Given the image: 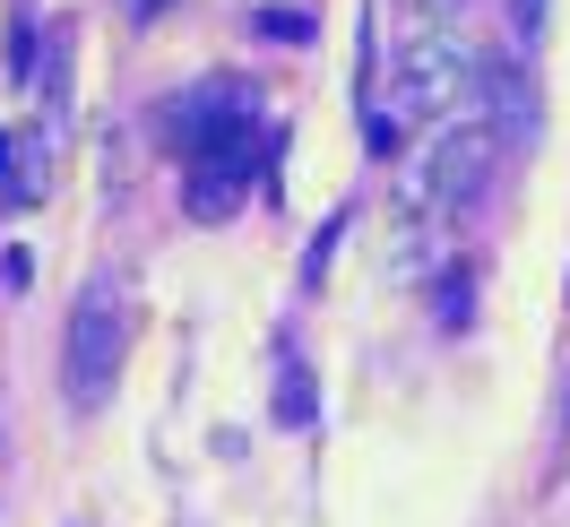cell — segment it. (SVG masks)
I'll list each match as a JSON object with an SVG mask.
<instances>
[{"instance_id":"8","label":"cell","mask_w":570,"mask_h":527,"mask_svg":"<svg viewBox=\"0 0 570 527\" xmlns=\"http://www.w3.org/2000/svg\"><path fill=\"white\" fill-rule=\"evenodd\" d=\"M406 9H432V18H450V9H459V0H406Z\"/></svg>"},{"instance_id":"5","label":"cell","mask_w":570,"mask_h":527,"mask_svg":"<svg viewBox=\"0 0 570 527\" xmlns=\"http://www.w3.org/2000/svg\"><path fill=\"white\" fill-rule=\"evenodd\" d=\"M277 423H294V432L312 423V372H303V363H294V372L277 381Z\"/></svg>"},{"instance_id":"4","label":"cell","mask_w":570,"mask_h":527,"mask_svg":"<svg viewBox=\"0 0 570 527\" xmlns=\"http://www.w3.org/2000/svg\"><path fill=\"white\" fill-rule=\"evenodd\" d=\"M0 191H9L18 208L43 199V139L36 130H0Z\"/></svg>"},{"instance_id":"1","label":"cell","mask_w":570,"mask_h":527,"mask_svg":"<svg viewBox=\"0 0 570 527\" xmlns=\"http://www.w3.org/2000/svg\"><path fill=\"white\" fill-rule=\"evenodd\" d=\"M130 338H139V312H130V277H87L78 285V312H70V363H61V381H70L78 407H105L112 381H121V363H130Z\"/></svg>"},{"instance_id":"6","label":"cell","mask_w":570,"mask_h":527,"mask_svg":"<svg viewBox=\"0 0 570 527\" xmlns=\"http://www.w3.org/2000/svg\"><path fill=\"white\" fill-rule=\"evenodd\" d=\"M259 36H277V43H312V18H303V9H259Z\"/></svg>"},{"instance_id":"2","label":"cell","mask_w":570,"mask_h":527,"mask_svg":"<svg viewBox=\"0 0 570 527\" xmlns=\"http://www.w3.org/2000/svg\"><path fill=\"white\" fill-rule=\"evenodd\" d=\"M501 165V130L493 121H450V130H432V147L415 156V174H406V199L415 208H466Z\"/></svg>"},{"instance_id":"9","label":"cell","mask_w":570,"mask_h":527,"mask_svg":"<svg viewBox=\"0 0 570 527\" xmlns=\"http://www.w3.org/2000/svg\"><path fill=\"white\" fill-rule=\"evenodd\" d=\"M156 9H174V0H139V18H156Z\"/></svg>"},{"instance_id":"3","label":"cell","mask_w":570,"mask_h":527,"mask_svg":"<svg viewBox=\"0 0 570 527\" xmlns=\"http://www.w3.org/2000/svg\"><path fill=\"white\" fill-rule=\"evenodd\" d=\"M466 87H475V70H466L459 43H415V52L397 61L390 96H381V113H390L397 130H406V121H432V113H450Z\"/></svg>"},{"instance_id":"7","label":"cell","mask_w":570,"mask_h":527,"mask_svg":"<svg viewBox=\"0 0 570 527\" xmlns=\"http://www.w3.org/2000/svg\"><path fill=\"white\" fill-rule=\"evenodd\" d=\"M544 9H553V0H510V36H519V52L544 36Z\"/></svg>"}]
</instances>
